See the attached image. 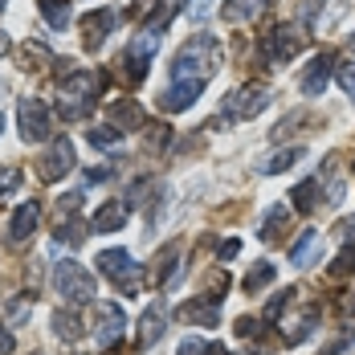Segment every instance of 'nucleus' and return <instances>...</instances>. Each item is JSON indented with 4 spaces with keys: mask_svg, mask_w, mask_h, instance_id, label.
I'll return each instance as SVG.
<instances>
[{
    "mask_svg": "<svg viewBox=\"0 0 355 355\" xmlns=\"http://www.w3.org/2000/svg\"><path fill=\"white\" fill-rule=\"evenodd\" d=\"M123 331H127L123 306H114V302H94V339H98L103 347H110Z\"/></svg>",
    "mask_w": 355,
    "mask_h": 355,
    "instance_id": "9d476101",
    "label": "nucleus"
},
{
    "mask_svg": "<svg viewBox=\"0 0 355 355\" xmlns=\"http://www.w3.org/2000/svg\"><path fill=\"white\" fill-rule=\"evenodd\" d=\"M86 180H90V184H94V180H110V168H90Z\"/></svg>",
    "mask_w": 355,
    "mask_h": 355,
    "instance_id": "c9c22d12",
    "label": "nucleus"
},
{
    "mask_svg": "<svg viewBox=\"0 0 355 355\" xmlns=\"http://www.w3.org/2000/svg\"><path fill=\"white\" fill-rule=\"evenodd\" d=\"M127 216H131V205L127 200H107L94 220H90V229L94 233H119V229H127Z\"/></svg>",
    "mask_w": 355,
    "mask_h": 355,
    "instance_id": "4468645a",
    "label": "nucleus"
},
{
    "mask_svg": "<svg viewBox=\"0 0 355 355\" xmlns=\"http://www.w3.org/2000/svg\"><path fill=\"white\" fill-rule=\"evenodd\" d=\"M335 78H339V86H343V94L355 103V62H347V66H335Z\"/></svg>",
    "mask_w": 355,
    "mask_h": 355,
    "instance_id": "7c9ffc66",
    "label": "nucleus"
},
{
    "mask_svg": "<svg viewBox=\"0 0 355 355\" xmlns=\"http://www.w3.org/2000/svg\"><path fill=\"white\" fill-rule=\"evenodd\" d=\"M45 66H58V62H53V53H49V49H45V45H41V41H25V45H21V70H45Z\"/></svg>",
    "mask_w": 355,
    "mask_h": 355,
    "instance_id": "aec40b11",
    "label": "nucleus"
},
{
    "mask_svg": "<svg viewBox=\"0 0 355 355\" xmlns=\"http://www.w3.org/2000/svg\"><path fill=\"white\" fill-rule=\"evenodd\" d=\"M98 270L107 274L119 294H139L143 286V266L127 253V249H103L98 253Z\"/></svg>",
    "mask_w": 355,
    "mask_h": 355,
    "instance_id": "20e7f679",
    "label": "nucleus"
},
{
    "mask_svg": "<svg viewBox=\"0 0 355 355\" xmlns=\"http://www.w3.org/2000/svg\"><path fill=\"white\" fill-rule=\"evenodd\" d=\"M53 331H58L62 339H82V335H86V327H82V319H78L73 311H58V315H53Z\"/></svg>",
    "mask_w": 355,
    "mask_h": 355,
    "instance_id": "c85d7f7f",
    "label": "nucleus"
},
{
    "mask_svg": "<svg viewBox=\"0 0 355 355\" xmlns=\"http://www.w3.org/2000/svg\"><path fill=\"white\" fill-rule=\"evenodd\" d=\"M107 90V73H90V70H70L62 78V98H58V110L62 119H86L90 107L98 103V94Z\"/></svg>",
    "mask_w": 355,
    "mask_h": 355,
    "instance_id": "f03ea898",
    "label": "nucleus"
},
{
    "mask_svg": "<svg viewBox=\"0 0 355 355\" xmlns=\"http://www.w3.org/2000/svg\"><path fill=\"white\" fill-rule=\"evenodd\" d=\"M286 225H290V209L286 205H274L270 213L261 216V241H282Z\"/></svg>",
    "mask_w": 355,
    "mask_h": 355,
    "instance_id": "5701e85b",
    "label": "nucleus"
},
{
    "mask_svg": "<svg viewBox=\"0 0 355 355\" xmlns=\"http://www.w3.org/2000/svg\"><path fill=\"white\" fill-rule=\"evenodd\" d=\"M266 107H270V90H266V86H257V82H249V86H237V90L225 98V107H220V123L257 119V114H261Z\"/></svg>",
    "mask_w": 355,
    "mask_h": 355,
    "instance_id": "423d86ee",
    "label": "nucleus"
},
{
    "mask_svg": "<svg viewBox=\"0 0 355 355\" xmlns=\"http://www.w3.org/2000/svg\"><path fill=\"white\" fill-rule=\"evenodd\" d=\"M331 73H335V53H319L311 66H306V73H302V94L306 98H322V90H327V82H331Z\"/></svg>",
    "mask_w": 355,
    "mask_h": 355,
    "instance_id": "ddd939ff",
    "label": "nucleus"
},
{
    "mask_svg": "<svg viewBox=\"0 0 355 355\" xmlns=\"http://www.w3.org/2000/svg\"><path fill=\"white\" fill-rule=\"evenodd\" d=\"M205 94V86H188V82H172L164 94H159V107L168 110V114H180V110H188L196 98Z\"/></svg>",
    "mask_w": 355,
    "mask_h": 355,
    "instance_id": "2eb2a0df",
    "label": "nucleus"
},
{
    "mask_svg": "<svg viewBox=\"0 0 355 355\" xmlns=\"http://www.w3.org/2000/svg\"><path fill=\"white\" fill-rule=\"evenodd\" d=\"M274 278H278V270H274L270 261H261V266H253V270L245 274V282L241 286H245V294H257V290H266Z\"/></svg>",
    "mask_w": 355,
    "mask_h": 355,
    "instance_id": "cd10ccee",
    "label": "nucleus"
},
{
    "mask_svg": "<svg viewBox=\"0 0 355 355\" xmlns=\"http://www.w3.org/2000/svg\"><path fill=\"white\" fill-rule=\"evenodd\" d=\"M53 286H58V294H62L70 306L94 302V294H98V286H94V274H90L82 261H73V257H62V261L53 266Z\"/></svg>",
    "mask_w": 355,
    "mask_h": 355,
    "instance_id": "7ed1b4c3",
    "label": "nucleus"
},
{
    "mask_svg": "<svg viewBox=\"0 0 355 355\" xmlns=\"http://www.w3.org/2000/svg\"><path fill=\"white\" fill-rule=\"evenodd\" d=\"M8 49H12V37H8V33H4V29H0V58H4Z\"/></svg>",
    "mask_w": 355,
    "mask_h": 355,
    "instance_id": "4c0bfd02",
    "label": "nucleus"
},
{
    "mask_svg": "<svg viewBox=\"0 0 355 355\" xmlns=\"http://www.w3.org/2000/svg\"><path fill=\"white\" fill-rule=\"evenodd\" d=\"M164 331H168V302L164 298H155L147 311H143L139 319V347L147 352V347H155L159 339H164Z\"/></svg>",
    "mask_w": 355,
    "mask_h": 355,
    "instance_id": "f8f14e48",
    "label": "nucleus"
},
{
    "mask_svg": "<svg viewBox=\"0 0 355 355\" xmlns=\"http://www.w3.org/2000/svg\"><path fill=\"white\" fill-rule=\"evenodd\" d=\"M86 139H90V147H98V151H119L127 135H123L114 123H98V127H90V131H86Z\"/></svg>",
    "mask_w": 355,
    "mask_h": 355,
    "instance_id": "a211bd4d",
    "label": "nucleus"
},
{
    "mask_svg": "<svg viewBox=\"0 0 355 355\" xmlns=\"http://www.w3.org/2000/svg\"><path fill=\"white\" fill-rule=\"evenodd\" d=\"M0 131H4V114H0Z\"/></svg>",
    "mask_w": 355,
    "mask_h": 355,
    "instance_id": "ea45409f",
    "label": "nucleus"
},
{
    "mask_svg": "<svg viewBox=\"0 0 355 355\" xmlns=\"http://www.w3.org/2000/svg\"><path fill=\"white\" fill-rule=\"evenodd\" d=\"M8 352H12V335L0 327V355H8Z\"/></svg>",
    "mask_w": 355,
    "mask_h": 355,
    "instance_id": "f704fd0d",
    "label": "nucleus"
},
{
    "mask_svg": "<svg viewBox=\"0 0 355 355\" xmlns=\"http://www.w3.org/2000/svg\"><path fill=\"white\" fill-rule=\"evenodd\" d=\"M73 172V143L66 135H53L49 147L37 155V180H45V184H58L62 176H70Z\"/></svg>",
    "mask_w": 355,
    "mask_h": 355,
    "instance_id": "6e6552de",
    "label": "nucleus"
},
{
    "mask_svg": "<svg viewBox=\"0 0 355 355\" xmlns=\"http://www.w3.org/2000/svg\"><path fill=\"white\" fill-rule=\"evenodd\" d=\"M41 17H45V25L49 29H66L73 21V8H70V0H41Z\"/></svg>",
    "mask_w": 355,
    "mask_h": 355,
    "instance_id": "412c9836",
    "label": "nucleus"
},
{
    "mask_svg": "<svg viewBox=\"0 0 355 355\" xmlns=\"http://www.w3.org/2000/svg\"><path fill=\"white\" fill-rule=\"evenodd\" d=\"M17 123H21V139L25 143H45L53 135V123H49V107L41 98H21L17 107Z\"/></svg>",
    "mask_w": 355,
    "mask_h": 355,
    "instance_id": "1a4fd4ad",
    "label": "nucleus"
},
{
    "mask_svg": "<svg viewBox=\"0 0 355 355\" xmlns=\"http://www.w3.org/2000/svg\"><path fill=\"white\" fill-rule=\"evenodd\" d=\"M355 270V245L347 241V249L335 257V266H331V278H343V274H352Z\"/></svg>",
    "mask_w": 355,
    "mask_h": 355,
    "instance_id": "c756f323",
    "label": "nucleus"
},
{
    "mask_svg": "<svg viewBox=\"0 0 355 355\" xmlns=\"http://www.w3.org/2000/svg\"><path fill=\"white\" fill-rule=\"evenodd\" d=\"M159 41H164L159 29H143L139 37H131V41H127V49H123L119 66H123V73H127L131 82H143V73H147V66H151V58L159 53Z\"/></svg>",
    "mask_w": 355,
    "mask_h": 355,
    "instance_id": "39448f33",
    "label": "nucleus"
},
{
    "mask_svg": "<svg viewBox=\"0 0 355 355\" xmlns=\"http://www.w3.org/2000/svg\"><path fill=\"white\" fill-rule=\"evenodd\" d=\"M216 352H220V347H213V343H205V339H184L176 355H216Z\"/></svg>",
    "mask_w": 355,
    "mask_h": 355,
    "instance_id": "2f4dec72",
    "label": "nucleus"
},
{
    "mask_svg": "<svg viewBox=\"0 0 355 355\" xmlns=\"http://www.w3.org/2000/svg\"><path fill=\"white\" fill-rule=\"evenodd\" d=\"M53 237H58V245H62V241H66V245H82V241H86V225L70 213L66 220H58V233H53Z\"/></svg>",
    "mask_w": 355,
    "mask_h": 355,
    "instance_id": "bb28decb",
    "label": "nucleus"
},
{
    "mask_svg": "<svg viewBox=\"0 0 355 355\" xmlns=\"http://www.w3.org/2000/svg\"><path fill=\"white\" fill-rule=\"evenodd\" d=\"M261 8H266V0H225V4H220V17H225L229 25H237V21H253Z\"/></svg>",
    "mask_w": 355,
    "mask_h": 355,
    "instance_id": "6ab92c4d",
    "label": "nucleus"
},
{
    "mask_svg": "<svg viewBox=\"0 0 355 355\" xmlns=\"http://www.w3.org/2000/svg\"><path fill=\"white\" fill-rule=\"evenodd\" d=\"M114 21H119L114 8H94V12H86V17H82V45H86V49H103L110 29H114Z\"/></svg>",
    "mask_w": 355,
    "mask_h": 355,
    "instance_id": "9b49d317",
    "label": "nucleus"
},
{
    "mask_svg": "<svg viewBox=\"0 0 355 355\" xmlns=\"http://www.w3.org/2000/svg\"><path fill=\"white\" fill-rule=\"evenodd\" d=\"M302 155H306L302 147H290V151H278V155H270V159L261 164V172H266V176H278V172H290V168H294V164H298Z\"/></svg>",
    "mask_w": 355,
    "mask_h": 355,
    "instance_id": "a878e982",
    "label": "nucleus"
},
{
    "mask_svg": "<svg viewBox=\"0 0 355 355\" xmlns=\"http://www.w3.org/2000/svg\"><path fill=\"white\" fill-rule=\"evenodd\" d=\"M17 184H21V172H17V168H4V172H0V196H4V192H12Z\"/></svg>",
    "mask_w": 355,
    "mask_h": 355,
    "instance_id": "473e14b6",
    "label": "nucleus"
},
{
    "mask_svg": "<svg viewBox=\"0 0 355 355\" xmlns=\"http://www.w3.org/2000/svg\"><path fill=\"white\" fill-rule=\"evenodd\" d=\"M110 123H114L119 131H123V127H127V131H139L147 119H143V110L127 98V103H114V107H110Z\"/></svg>",
    "mask_w": 355,
    "mask_h": 355,
    "instance_id": "4be33fe9",
    "label": "nucleus"
},
{
    "mask_svg": "<svg viewBox=\"0 0 355 355\" xmlns=\"http://www.w3.org/2000/svg\"><path fill=\"white\" fill-rule=\"evenodd\" d=\"M319 249H322V233L306 229V233H302V241H298V245L290 249V261H294V266H311Z\"/></svg>",
    "mask_w": 355,
    "mask_h": 355,
    "instance_id": "393cba45",
    "label": "nucleus"
},
{
    "mask_svg": "<svg viewBox=\"0 0 355 355\" xmlns=\"http://www.w3.org/2000/svg\"><path fill=\"white\" fill-rule=\"evenodd\" d=\"M347 45H352V53H355V33H352V37H347Z\"/></svg>",
    "mask_w": 355,
    "mask_h": 355,
    "instance_id": "58836bf2",
    "label": "nucleus"
},
{
    "mask_svg": "<svg viewBox=\"0 0 355 355\" xmlns=\"http://www.w3.org/2000/svg\"><path fill=\"white\" fill-rule=\"evenodd\" d=\"M319 192H322L319 180H302V184L290 192V200H294L298 213H315V209H319Z\"/></svg>",
    "mask_w": 355,
    "mask_h": 355,
    "instance_id": "b1692460",
    "label": "nucleus"
},
{
    "mask_svg": "<svg viewBox=\"0 0 355 355\" xmlns=\"http://www.w3.org/2000/svg\"><path fill=\"white\" fill-rule=\"evenodd\" d=\"M225 257H237V241H225V245H220V261H225Z\"/></svg>",
    "mask_w": 355,
    "mask_h": 355,
    "instance_id": "e433bc0d",
    "label": "nucleus"
},
{
    "mask_svg": "<svg viewBox=\"0 0 355 355\" xmlns=\"http://www.w3.org/2000/svg\"><path fill=\"white\" fill-rule=\"evenodd\" d=\"M37 220H41V205L29 200V205H21L17 213H12V225H8V237L12 241H29L37 233Z\"/></svg>",
    "mask_w": 355,
    "mask_h": 355,
    "instance_id": "f3484780",
    "label": "nucleus"
},
{
    "mask_svg": "<svg viewBox=\"0 0 355 355\" xmlns=\"http://www.w3.org/2000/svg\"><path fill=\"white\" fill-rule=\"evenodd\" d=\"M302 45H306V33L302 29L278 25V29H270V33L261 37V58L274 62V66H286V62H294L302 53Z\"/></svg>",
    "mask_w": 355,
    "mask_h": 355,
    "instance_id": "0eeeda50",
    "label": "nucleus"
},
{
    "mask_svg": "<svg viewBox=\"0 0 355 355\" xmlns=\"http://www.w3.org/2000/svg\"><path fill=\"white\" fill-rule=\"evenodd\" d=\"M339 229H343V237H347V241H352V245H355V216H347V220H343Z\"/></svg>",
    "mask_w": 355,
    "mask_h": 355,
    "instance_id": "72a5a7b5",
    "label": "nucleus"
},
{
    "mask_svg": "<svg viewBox=\"0 0 355 355\" xmlns=\"http://www.w3.org/2000/svg\"><path fill=\"white\" fill-rule=\"evenodd\" d=\"M220 66V41L216 37H192L172 62V82H188V86H209V78Z\"/></svg>",
    "mask_w": 355,
    "mask_h": 355,
    "instance_id": "f257e3e1",
    "label": "nucleus"
},
{
    "mask_svg": "<svg viewBox=\"0 0 355 355\" xmlns=\"http://www.w3.org/2000/svg\"><path fill=\"white\" fill-rule=\"evenodd\" d=\"M180 319L192 322V327H216V322H220V306H216L213 298L205 294V298L184 302V306H180Z\"/></svg>",
    "mask_w": 355,
    "mask_h": 355,
    "instance_id": "dca6fc26",
    "label": "nucleus"
}]
</instances>
